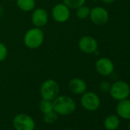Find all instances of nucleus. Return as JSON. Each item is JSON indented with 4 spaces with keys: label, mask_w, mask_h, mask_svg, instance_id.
Masks as SVG:
<instances>
[{
    "label": "nucleus",
    "mask_w": 130,
    "mask_h": 130,
    "mask_svg": "<svg viewBox=\"0 0 130 130\" xmlns=\"http://www.w3.org/2000/svg\"><path fill=\"white\" fill-rule=\"evenodd\" d=\"M49 19L48 12L43 8H35L31 13V22L35 27L42 28L44 27Z\"/></svg>",
    "instance_id": "obj_11"
},
{
    "label": "nucleus",
    "mask_w": 130,
    "mask_h": 130,
    "mask_svg": "<svg viewBox=\"0 0 130 130\" xmlns=\"http://www.w3.org/2000/svg\"><path fill=\"white\" fill-rule=\"evenodd\" d=\"M44 40V35L40 28L34 27L28 29L24 35V44L29 49H37L40 47Z\"/></svg>",
    "instance_id": "obj_2"
},
{
    "label": "nucleus",
    "mask_w": 130,
    "mask_h": 130,
    "mask_svg": "<svg viewBox=\"0 0 130 130\" xmlns=\"http://www.w3.org/2000/svg\"><path fill=\"white\" fill-rule=\"evenodd\" d=\"M89 17L94 25L102 26L108 22L109 15L106 9L101 6H96L93 9H90Z\"/></svg>",
    "instance_id": "obj_8"
},
{
    "label": "nucleus",
    "mask_w": 130,
    "mask_h": 130,
    "mask_svg": "<svg viewBox=\"0 0 130 130\" xmlns=\"http://www.w3.org/2000/svg\"><path fill=\"white\" fill-rule=\"evenodd\" d=\"M57 113H56V112H54V110L51 112H49L47 113L44 114V121L47 123V124H52L54 123L57 119Z\"/></svg>",
    "instance_id": "obj_19"
},
{
    "label": "nucleus",
    "mask_w": 130,
    "mask_h": 130,
    "mask_svg": "<svg viewBox=\"0 0 130 130\" xmlns=\"http://www.w3.org/2000/svg\"><path fill=\"white\" fill-rule=\"evenodd\" d=\"M15 130H34L35 128V122L31 116L25 113L16 115L12 121Z\"/></svg>",
    "instance_id": "obj_6"
},
{
    "label": "nucleus",
    "mask_w": 130,
    "mask_h": 130,
    "mask_svg": "<svg viewBox=\"0 0 130 130\" xmlns=\"http://www.w3.org/2000/svg\"><path fill=\"white\" fill-rule=\"evenodd\" d=\"M60 93V86L58 83L53 79L44 80L40 87V94L42 99L53 101Z\"/></svg>",
    "instance_id": "obj_3"
},
{
    "label": "nucleus",
    "mask_w": 130,
    "mask_h": 130,
    "mask_svg": "<svg viewBox=\"0 0 130 130\" xmlns=\"http://www.w3.org/2000/svg\"><path fill=\"white\" fill-rule=\"evenodd\" d=\"M54 111L57 115L68 116L72 114L77 108V104L74 100L68 96H57L53 101Z\"/></svg>",
    "instance_id": "obj_1"
},
{
    "label": "nucleus",
    "mask_w": 130,
    "mask_h": 130,
    "mask_svg": "<svg viewBox=\"0 0 130 130\" xmlns=\"http://www.w3.org/2000/svg\"><path fill=\"white\" fill-rule=\"evenodd\" d=\"M79 49L85 54H94L98 50V42L92 36L85 35L78 41Z\"/></svg>",
    "instance_id": "obj_10"
},
{
    "label": "nucleus",
    "mask_w": 130,
    "mask_h": 130,
    "mask_svg": "<svg viewBox=\"0 0 130 130\" xmlns=\"http://www.w3.org/2000/svg\"><path fill=\"white\" fill-rule=\"evenodd\" d=\"M34 130H42V129H35V128Z\"/></svg>",
    "instance_id": "obj_27"
},
{
    "label": "nucleus",
    "mask_w": 130,
    "mask_h": 130,
    "mask_svg": "<svg viewBox=\"0 0 130 130\" xmlns=\"http://www.w3.org/2000/svg\"><path fill=\"white\" fill-rule=\"evenodd\" d=\"M93 1H94V2H96V1H98V0H93Z\"/></svg>",
    "instance_id": "obj_26"
},
{
    "label": "nucleus",
    "mask_w": 130,
    "mask_h": 130,
    "mask_svg": "<svg viewBox=\"0 0 130 130\" xmlns=\"http://www.w3.org/2000/svg\"><path fill=\"white\" fill-rule=\"evenodd\" d=\"M128 130H130V119H129V122H128Z\"/></svg>",
    "instance_id": "obj_24"
},
{
    "label": "nucleus",
    "mask_w": 130,
    "mask_h": 130,
    "mask_svg": "<svg viewBox=\"0 0 130 130\" xmlns=\"http://www.w3.org/2000/svg\"><path fill=\"white\" fill-rule=\"evenodd\" d=\"M114 63L108 57H100L95 63L96 72L103 77H109L113 74Z\"/></svg>",
    "instance_id": "obj_9"
},
{
    "label": "nucleus",
    "mask_w": 130,
    "mask_h": 130,
    "mask_svg": "<svg viewBox=\"0 0 130 130\" xmlns=\"http://www.w3.org/2000/svg\"><path fill=\"white\" fill-rule=\"evenodd\" d=\"M90 9L88 6H85V4L76 9V15L80 20L87 19L90 16Z\"/></svg>",
    "instance_id": "obj_16"
},
{
    "label": "nucleus",
    "mask_w": 130,
    "mask_h": 130,
    "mask_svg": "<svg viewBox=\"0 0 130 130\" xmlns=\"http://www.w3.org/2000/svg\"><path fill=\"white\" fill-rule=\"evenodd\" d=\"M65 130H73V129H71V128H67V129H65Z\"/></svg>",
    "instance_id": "obj_25"
},
{
    "label": "nucleus",
    "mask_w": 130,
    "mask_h": 130,
    "mask_svg": "<svg viewBox=\"0 0 130 130\" xmlns=\"http://www.w3.org/2000/svg\"><path fill=\"white\" fill-rule=\"evenodd\" d=\"M100 98L92 91H86L82 94L80 103L82 106L87 111L93 112L97 110L100 106Z\"/></svg>",
    "instance_id": "obj_5"
},
{
    "label": "nucleus",
    "mask_w": 130,
    "mask_h": 130,
    "mask_svg": "<svg viewBox=\"0 0 130 130\" xmlns=\"http://www.w3.org/2000/svg\"><path fill=\"white\" fill-rule=\"evenodd\" d=\"M109 94L112 99L120 101L127 99L130 95V86L124 80H116L112 84L109 90Z\"/></svg>",
    "instance_id": "obj_4"
},
{
    "label": "nucleus",
    "mask_w": 130,
    "mask_h": 130,
    "mask_svg": "<svg viewBox=\"0 0 130 130\" xmlns=\"http://www.w3.org/2000/svg\"><path fill=\"white\" fill-rule=\"evenodd\" d=\"M116 113L119 118L130 119V100L127 98L119 101L116 105Z\"/></svg>",
    "instance_id": "obj_13"
},
{
    "label": "nucleus",
    "mask_w": 130,
    "mask_h": 130,
    "mask_svg": "<svg viewBox=\"0 0 130 130\" xmlns=\"http://www.w3.org/2000/svg\"><path fill=\"white\" fill-rule=\"evenodd\" d=\"M68 88L73 93L77 95H82L87 91V85L83 79L74 77L69 81Z\"/></svg>",
    "instance_id": "obj_12"
},
{
    "label": "nucleus",
    "mask_w": 130,
    "mask_h": 130,
    "mask_svg": "<svg viewBox=\"0 0 130 130\" xmlns=\"http://www.w3.org/2000/svg\"><path fill=\"white\" fill-rule=\"evenodd\" d=\"M11 1H13V0H11Z\"/></svg>",
    "instance_id": "obj_28"
},
{
    "label": "nucleus",
    "mask_w": 130,
    "mask_h": 130,
    "mask_svg": "<svg viewBox=\"0 0 130 130\" xmlns=\"http://www.w3.org/2000/svg\"><path fill=\"white\" fill-rule=\"evenodd\" d=\"M1 14H2V8L0 6V15H1Z\"/></svg>",
    "instance_id": "obj_23"
},
{
    "label": "nucleus",
    "mask_w": 130,
    "mask_h": 130,
    "mask_svg": "<svg viewBox=\"0 0 130 130\" xmlns=\"http://www.w3.org/2000/svg\"><path fill=\"white\" fill-rule=\"evenodd\" d=\"M7 56H8V48L6 45L3 42H0V62L5 60Z\"/></svg>",
    "instance_id": "obj_20"
},
{
    "label": "nucleus",
    "mask_w": 130,
    "mask_h": 130,
    "mask_svg": "<svg viewBox=\"0 0 130 130\" xmlns=\"http://www.w3.org/2000/svg\"><path fill=\"white\" fill-rule=\"evenodd\" d=\"M39 108L40 110L41 111V112L43 114L47 113L49 112H51L54 110L53 109V103L51 100H44L42 99L39 103Z\"/></svg>",
    "instance_id": "obj_17"
},
{
    "label": "nucleus",
    "mask_w": 130,
    "mask_h": 130,
    "mask_svg": "<svg viewBox=\"0 0 130 130\" xmlns=\"http://www.w3.org/2000/svg\"><path fill=\"white\" fill-rule=\"evenodd\" d=\"M120 125V118L118 115H109L104 119V127L106 130H116Z\"/></svg>",
    "instance_id": "obj_14"
},
{
    "label": "nucleus",
    "mask_w": 130,
    "mask_h": 130,
    "mask_svg": "<svg viewBox=\"0 0 130 130\" xmlns=\"http://www.w3.org/2000/svg\"><path fill=\"white\" fill-rule=\"evenodd\" d=\"M101 1H102L103 3L109 5V4H112V3H113L116 1V0H101Z\"/></svg>",
    "instance_id": "obj_22"
},
{
    "label": "nucleus",
    "mask_w": 130,
    "mask_h": 130,
    "mask_svg": "<svg viewBox=\"0 0 130 130\" xmlns=\"http://www.w3.org/2000/svg\"><path fill=\"white\" fill-rule=\"evenodd\" d=\"M63 1L70 9H77L86 3V0H63Z\"/></svg>",
    "instance_id": "obj_18"
},
{
    "label": "nucleus",
    "mask_w": 130,
    "mask_h": 130,
    "mask_svg": "<svg viewBox=\"0 0 130 130\" xmlns=\"http://www.w3.org/2000/svg\"><path fill=\"white\" fill-rule=\"evenodd\" d=\"M16 5L23 12H31L35 9V0H16Z\"/></svg>",
    "instance_id": "obj_15"
},
{
    "label": "nucleus",
    "mask_w": 130,
    "mask_h": 130,
    "mask_svg": "<svg viewBox=\"0 0 130 130\" xmlns=\"http://www.w3.org/2000/svg\"><path fill=\"white\" fill-rule=\"evenodd\" d=\"M53 19L58 23H64L69 20L71 17V9L63 3L56 4L51 10Z\"/></svg>",
    "instance_id": "obj_7"
},
{
    "label": "nucleus",
    "mask_w": 130,
    "mask_h": 130,
    "mask_svg": "<svg viewBox=\"0 0 130 130\" xmlns=\"http://www.w3.org/2000/svg\"><path fill=\"white\" fill-rule=\"evenodd\" d=\"M100 90L103 92H109L111 87V84L106 80H103L100 84Z\"/></svg>",
    "instance_id": "obj_21"
}]
</instances>
